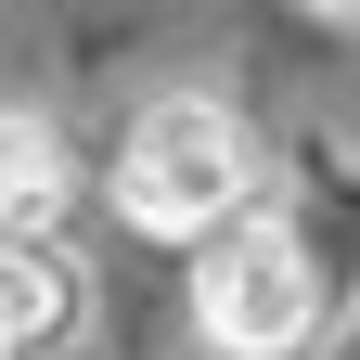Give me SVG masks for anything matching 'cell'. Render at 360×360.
Segmentation results:
<instances>
[{
	"label": "cell",
	"instance_id": "2",
	"mask_svg": "<svg viewBox=\"0 0 360 360\" xmlns=\"http://www.w3.org/2000/svg\"><path fill=\"white\" fill-rule=\"evenodd\" d=\"M309 322H322V270H309V245L283 232V219H219L206 257H193V335L219 360H296Z\"/></svg>",
	"mask_w": 360,
	"mask_h": 360
},
{
	"label": "cell",
	"instance_id": "4",
	"mask_svg": "<svg viewBox=\"0 0 360 360\" xmlns=\"http://www.w3.org/2000/svg\"><path fill=\"white\" fill-rule=\"evenodd\" d=\"M65 193H77L65 142H52L39 116H13V103H0V232H52V219H65Z\"/></svg>",
	"mask_w": 360,
	"mask_h": 360
},
{
	"label": "cell",
	"instance_id": "1",
	"mask_svg": "<svg viewBox=\"0 0 360 360\" xmlns=\"http://www.w3.org/2000/svg\"><path fill=\"white\" fill-rule=\"evenodd\" d=\"M232 206H257V142L232 103H206V90H167V103L129 116L116 142V219L155 245H206Z\"/></svg>",
	"mask_w": 360,
	"mask_h": 360
},
{
	"label": "cell",
	"instance_id": "3",
	"mask_svg": "<svg viewBox=\"0 0 360 360\" xmlns=\"http://www.w3.org/2000/svg\"><path fill=\"white\" fill-rule=\"evenodd\" d=\"M77 322V270L52 232H0V360H39Z\"/></svg>",
	"mask_w": 360,
	"mask_h": 360
},
{
	"label": "cell",
	"instance_id": "5",
	"mask_svg": "<svg viewBox=\"0 0 360 360\" xmlns=\"http://www.w3.org/2000/svg\"><path fill=\"white\" fill-rule=\"evenodd\" d=\"M322 13H360V0H322Z\"/></svg>",
	"mask_w": 360,
	"mask_h": 360
}]
</instances>
